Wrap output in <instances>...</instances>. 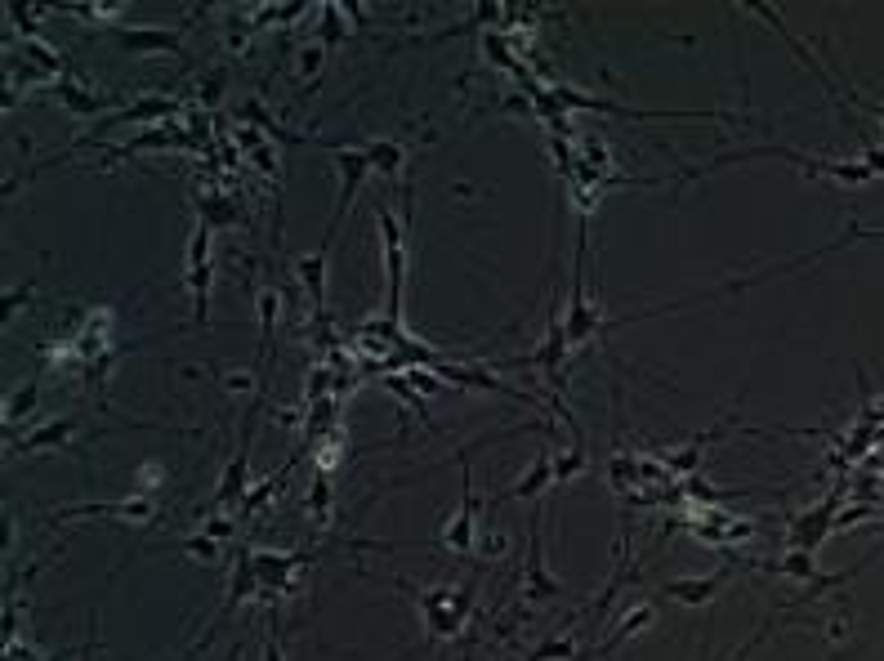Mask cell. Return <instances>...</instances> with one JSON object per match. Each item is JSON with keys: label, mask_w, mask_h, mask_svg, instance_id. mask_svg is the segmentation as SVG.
<instances>
[{"label": "cell", "mask_w": 884, "mask_h": 661, "mask_svg": "<svg viewBox=\"0 0 884 661\" xmlns=\"http://www.w3.org/2000/svg\"><path fill=\"white\" fill-rule=\"evenodd\" d=\"M255 309H259V385H264V367H268V353H273V327H277V309H282V291L277 286H259L255 291Z\"/></svg>", "instance_id": "obj_13"}, {"label": "cell", "mask_w": 884, "mask_h": 661, "mask_svg": "<svg viewBox=\"0 0 884 661\" xmlns=\"http://www.w3.org/2000/svg\"><path fill=\"white\" fill-rule=\"evenodd\" d=\"M322 41L317 45H335L344 36V23H340V5H322Z\"/></svg>", "instance_id": "obj_27"}, {"label": "cell", "mask_w": 884, "mask_h": 661, "mask_svg": "<svg viewBox=\"0 0 884 661\" xmlns=\"http://www.w3.org/2000/svg\"><path fill=\"white\" fill-rule=\"evenodd\" d=\"M572 653H576V639L563 635V639H550V644H541V648H536V653L527 657V661H554V657H559V661H568Z\"/></svg>", "instance_id": "obj_26"}, {"label": "cell", "mask_w": 884, "mask_h": 661, "mask_svg": "<svg viewBox=\"0 0 884 661\" xmlns=\"http://www.w3.org/2000/svg\"><path fill=\"white\" fill-rule=\"evenodd\" d=\"M72 434H76L72 420H50V425H41L36 434H27L23 443H14V452H50V447H63Z\"/></svg>", "instance_id": "obj_17"}, {"label": "cell", "mask_w": 884, "mask_h": 661, "mask_svg": "<svg viewBox=\"0 0 884 661\" xmlns=\"http://www.w3.org/2000/svg\"><path fill=\"white\" fill-rule=\"evenodd\" d=\"M54 94H59V103L67 112H76V117H99V112H103V94H90L85 85L59 81V85H54Z\"/></svg>", "instance_id": "obj_18"}, {"label": "cell", "mask_w": 884, "mask_h": 661, "mask_svg": "<svg viewBox=\"0 0 884 661\" xmlns=\"http://www.w3.org/2000/svg\"><path fill=\"white\" fill-rule=\"evenodd\" d=\"M322 59H326V45H304V50H300V76H304V81H309L317 67H322Z\"/></svg>", "instance_id": "obj_30"}, {"label": "cell", "mask_w": 884, "mask_h": 661, "mask_svg": "<svg viewBox=\"0 0 884 661\" xmlns=\"http://www.w3.org/2000/svg\"><path fill=\"white\" fill-rule=\"evenodd\" d=\"M759 157H782V161H791L795 170H804V175H813V179H835V184H871V170L862 166V161H849V157H809V152H800V148H777V143H759V148H737V152H719L715 161H701V166H684L679 170V184L675 188H684V184H693V179H701V175H710V170H724V166H737V161H759Z\"/></svg>", "instance_id": "obj_1"}, {"label": "cell", "mask_w": 884, "mask_h": 661, "mask_svg": "<svg viewBox=\"0 0 884 661\" xmlns=\"http://www.w3.org/2000/svg\"><path fill=\"white\" fill-rule=\"evenodd\" d=\"M304 563V554H273V550H255V572H259V586L268 590H295L291 572Z\"/></svg>", "instance_id": "obj_14"}, {"label": "cell", "mask_w": 884, "mask_h": 661, "mask_svg": "<svg viewBox=\"0 0 884 661\" xmlns=\"http://www.w3.org/2000/svg\"><path fill=\"white\" fill-rule=\"evenodd\" d=\"M585 465H590V452H585V443H576L568 456H554V487L572 483L576 474H585Z\"/></svg>", "instance_id": "obj_21"}, {"label": "cell", "mask_w": 884, "mask_h": 661, "mask_svg": "<svg viewBox=\"0 0 884 661\" xmlns=\"http://www.w3.org/2000/svg\"><path fill=\"white\" fill-rule=\"evenodd\" d=\"M384 389H389V394H398V398H402V402H407V407H411V411H420V416H425V420H429V411H425V398H420V394H416V389H411V385H407V376H384Z\"/></svg>", "instance_id": "obj_23"}, {"label": "cell", "mask_w": 884, "mask_h": 661, "mask_svg": "<svg viewBox=\"0 0 884 661\" xmlns=\"http://www.w3.org/2000/svg\"><path fill=\"white\" fill-rule=\"evenodd\" d=\"M545 487H554V443H545L541 452H536L532 469H527V474L518 478L514 487H505L501 496H492V501H487V514H492V510H501L505 501H532V496H541Z\"/></svg>", "instance_id": "obj_7"}, {"label": "cell", "mask_w": 884, "mask_h": 661, "mask_svg": "<svg viewBox=\"0 0 884 661\" xmlns=\"http://www.w3.org/2000/svg\"><path fill=\"white\" fill-rule=\"evenodd\" d=\"M255 161H259V170H264V175H277V161H273V143H259V148H255Z\"/></svg>", "instance_id": "obj_33"}, {"label": "cell", "mask_w": 884, "mask_h": 661, "mask_svg": "<svg viewBox=\"0 0 884 661\" xmlns=\"http://www.w3.org/2000/svg\"><path fill=\"white\" fill-rule=\"evenodd\" d=\"M233 532H237V519H206V536H215V541H224Z\"/></svg>", "instance_id": "obj_31"}, {"label": "cell", "mask_w": 884, "mask_h": 661, "mask_svg": "<svg viewBox=\"0 0 884 661\" xmlns=\"http://www.w3.org/2000/svg\"><path fill=\"white\" fill-rule=\"evenodd\" d=\"M309 510L317 514V523L331 519V483H326V474L313 483V492H309Z\"/></svg>", "instance_id": "obj_25"}, {"label": "cell", "mask_w": 884, "mask_h": 661, "mask_svg": "<svg viewBox=\"0 0 884 661\" xmlns=\"http://www.w3.org/2000/svg\"><path fill=\"white\" fill-rule=\"evenodd\" d=\"M331 380H335V371L326 367V362H317V367L309 371V389H304V398H309V402L331 398V394H326V389H331Z\"/></svg>", "instance_id": "obj_24"}, {"label": "cell", "mask_w": 884, "mask_h": 661, "mask_svg": "<svg viewBox=\"0 0 884 661\" xmlns=\"http://www.w3.org/2000/svg\"><path fill=\"white\" fill-rule=\"evenodd\" d=\"M219 85H224V72H210L206 81H201V103H215L219 99Z\"/></svg>", "instance_id": "obj_32"}, {"label": "cell", "mask_w": 884, "mask_h": 661, "mask_svg": "<svg viewBox=\"0 0 884 661\" xmlns=\"http://www.w3.org/2000/svg\"><path fill=\"white\" fill-rule=\"evenodd\" d=\"M112 36L130 54H179V45H184L170 27H112Z\"/></svg>", "instance_id": "obj_10"}, {"label": "cell", "mask_w": 884, "mask_h": 661, "mask_svg": "<svg viewBox=\"0 0 884 661\" xmlns=\"http://www.w3.org/2000/svg\"><path fill=\"white\" fill-rule=\"evenodd\" d=\"M362 152H367V161H371V170H376V175L402 179V166H407V148H402L398 139H371Z\"/></svg>", "instance_id": "obj_15"}, {"label": "cell", "mask_w": 884, "mask_h": 661, "mask_svg": "<svg viewBox=\"0 0 884 661\" xmlns=\"http://www.w3.org/2000/svg\"><path fill=\"white\" fill-rule=\"evenodd\" d=\"M371 219H376L380 228V251H384V277H389V304H384V322L389 327H402V286H407V228L398 224V219L389 215V206L384 201H376V210H371Z\"/></svg>", "instance_id": "obj_2"}, {"label": "cell", "mask_w": 884, "mask_h": 661, "mask_svg": "<svg viewBox=\"0 0 884 661\" xmlns=\"http://www.w3.org/2000/svg\"><path fill=\"white\" fill-rule=\"evenodd\" d=\"M264 661H286L282 648H277V639H268V644H264Z\"/></svg>", "instance_id": "obj_34"}, {"label": "cell", "mask_w": 884, "mask_h": 661, "mask_svg": "<svg viewBox=\"0 0 884 661\" xmlns=\"http://www.w3.org/2000/svg\"><path fill=\"white\" fill-rule=\"evenodd\" d=\"M188 268H184V282L192 295V327H206L210 322V282H215V228L206 219L192 224L188 237Z\"/></svg>", "instance_id": "obj_3"}, {"label": "cell", "mask_w": 884, "mask_h": 661, "mask_svg": "<svg viewBox=\"0 0 884 661\" xmlns=\"http://www.w3.org/2000/svg\"><path fill=\"white\" fill-rule=\"evenodd\" d=\"M331 157H335V170H340V201H335V215H331V224H326V237H322L326 251L335 246L344 215H349V206L358 201L362 184H367V175H371V161H367V152H362V148H340V143H335Z\"/></svg>", "instance_id": "obj_4"}, {"label": "cell", "mask_w": 884, "mask_h": 661, "mask_svg": "<svg viewBox=\"0 0 884 661\" xmlns=\"http://www.w3.org/2000/svg\"><path fill=\"white\" fill-rule=\"evenodd\" d=\"M184 550L192 554V559H206V563L219 559V541H215V536H188Z\"/></svg>", "instance_id": "obj_28"}, {"label": "cell", "mask_w": 884, "mask_h": 661, "mask_svg": "<svg viewBox=\"0 0 884 661\" xmlns=\"http://www.w3.org/2000/svg\"><path fill=\"white\" fill-rule=\"evenodd\" d=\"M728 577H733L728 568L724 572H710V577H679V581H666V586H661V595L675 599V603H688V608H697V603L715 599V590L728 586Z\"/></svg>", "instance_id": "obj_12"}, {"label": "cell", "mask_w": 884, "mask_h": 661, "mask_svg": "<svg viewBox=\"0 0 884 661\" xmlns=\"http://www.w3.org/2000/svg\"><path fill=\"white\" fill-rule=\"evenodd\" d=\"M326 246H317L313 255H300L295 260V273H300L304 291H309V309H313V322L326 318Z\"/></svg>", "instance_id": "obj_11"}, {"label": "cell", "mask_w": 884, "mask_h": 661, "mask_svg": "<svg viewBox=\"0 0 884 661\" xmlns=\"http://www.w3.org/2000/svg\"><path fill=\"white\" fill-rule=\"evenodd\" d=\"M545 510L532 514V550H527V603H545V599H559L563 595V581L550 577V568H545V550H541V519Z\"/></svg>", "instance_id": "obj_9"}, {"label": "cell", "mask_w": 884, "mask_h": 661, "mask_svg": "<svg viewBox=\"0 0 884 661\" xmlns=\"http://www.w3.org/2000/svg\"><path fill=\"white\" fill-rule=\"evenodd\" d=\"M840 94H844V99H849V103H853V108H862V112H871V117H876V121H880V126H884V99H867V94H858V90H853V85H849V90H844V85H840Z\"/></svg>", "instance_id": "obj_29"}, {"label": "cell", "mask_w": 884, "mask_h": 661, "mask_svg": "<svg viewBox=\"0 0 884 661\" xmlns=\"http://www.w3.org/2000/svg\"><path fill=\"white\" fill-rule=\"evenodd\" d=\"M469 603H474V586L460 590V599H456V590H434V595L420 599V608H425V617H429V630H434L438 639H447L465 626Z\"/></svg>", "instance_id": "obj_5"}, {"label": "cell", "mask_w": 884, "mask_h": 661, "mask_svg": "<svg viewBox=\"0 0 884 661\" xmlns=\"http://www.w3.org/2000/svg\"><path fill=\"white\" fill-rule=\"evenodd\" d=\"M474 523H478V501H474V483H469V452H460V510L451 519L447 536H442V545L456 554H469L474 550Z\"/></svg>", "instance_id": "obj_6"}, {"label": "cell", "mask_w": 884, "mask_h": 661, "mask_svg": "<svg viewBox=\"0 0 884 661\" xmlns=\"http://www.w3.org/2000/svg\"><path fill=\"white\" fill-rule=\"evenodd\" d=\"M246 478H251V429H242V443H237L233 461H228L224 474H219L210 510H224V505H233V501H246V487H251Z\"/></svg>", "instance_id": "obj_8"}, {"label": "cell", "mask_w": 884, "mask_h": 661, "mask_svg": "<svg viewBox=\"0 0 884 661\" xmlns=\"http://www.w3.org/2000/svg\"><path fill=\"white\" fill-rule=\"evenodd\" d=\"M27 59H32L36 67H45V72H63V54L59 50H50L45 41H36V36H27Z\"/></svg>", "instance_id": "obj_22"}, {"label": "cell", "mask_w": 884, "mask_h": 661, "mask_svg": "<svg viewBox=\"0 0 884 661\" xmlns=\"http://www.w3.org/2000/svg\"><path fill=\"white\" fill-rule=\"evenodd\" d=\"M652 621H657V608H652V603H639V608H630L626 617L617 621V630H612V635L603 639V657H612L621 644H626L630 635H639V630H648Z\"/></svg>", "instance_id": "obj_16"}, {"label": "cell", "mask_w": 884, "mask_h": 661, "mask_svg": "<svg viewBox=\"0 0 884 661\" xmlns=\"http://www.w3.org/2000/svg\"><path fill=\"white\" fill-rule=\"evenodd\" d=\"M197 219H206L210 228H228V224H237V210L219 193H206V197H197Z\"/></svg>", "instance_id": "obj_20"}, {"label": "cell", "mask_w": 884, "mask_h": 661, "mask_svg": "<svg viewBox=\"0 0 884 661\" xmlns=\"http://www.w3.org/2000/svg\"><path fill=\"white\" fill-rule=\"evenodd\" d=\"M36 398H41V385H36V380H27L23 389H14V394H9V402H5V425H9V434H14L18 420L36 411Z\"/></svg>", "instance_id": "obj_19"}]
</instances>
